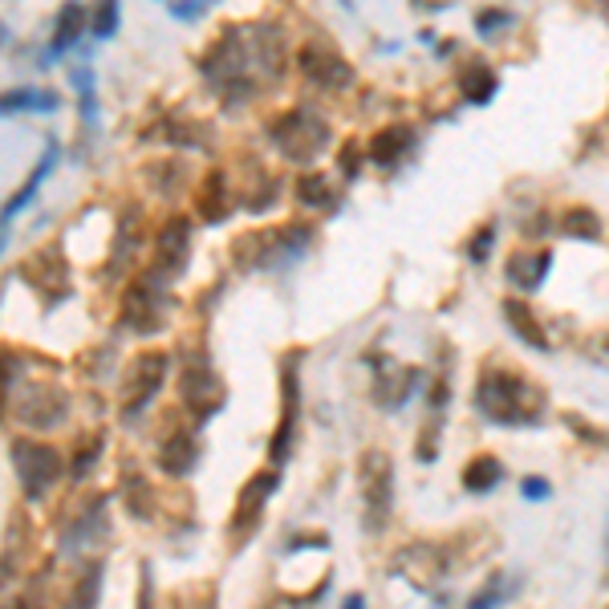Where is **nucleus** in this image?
Instances as JSON below:
<instances>
[{
    "mask_svg": "<svg viewBox=\"0 0 609 609\" xmlns=\"http://www.w3.org/2000/svg\"><path fill=\"white\" fill-rule=\"evenodd\" d=\"M208 86L228 102H252L264 90V82H276L285 70L281 53V29L276 25H228L216 45H208V57L199 62Z\"/></svg>",
    "mask_w": 609,
    "mask_h": 609,
    "instance_id": "obj_1",
    "label": "nucleus"
},
{
    "mask_svg": "<svg viewBox=\"0 0 609 609\" xmlns=\"http://www.w3.org/2000/svg\"><path fill=\"white\" fill-rule=\"evenodd\" d=\"M475 407L487 423L500 427H540L545 423L548 398L540 386H533L524 374L512 370H487L475 382Z\"/></svg>",
    "mask_w": 609,
    "mask_h": 609,
    "instance_id": "obj_2",
    "label": "nucleus"
},
{
    "mask_svg": "<svg viewBox=\"0 0 609 609\" xmlns=\"http://www.w3.org/2000/svg\"><path fill=\"white\" fill-rule=\"evenodd\" d=\"M313 244L309 224H281V228H261L249 232L232 244V261L244 273H281L288 264H297Z\"/></svg>",
    "mask_w": 609,
    "mask_h": 609,
    "instance_id": "obj_3",
    "label": "nucleus"
},
{
    "mask_svg": "<svg viewBox=\"0 0 609 609\" xmlns=\"http://www.w3.org/2000/svg\"><path fill=\"white\" fill-rule=\"evenodd\" d=\"M264 130H269L273 147L281 150L288 162H313L329 147V138H334L329 123H325L317 111H309V106H293V111L276 114V118H269Z\"/></svg>",
    "mask_w": 609,
    "mask_h": 609,
    "instance_id": "obj_4",
    "label": "nucleus"
},
{
    "mask_svg": "<svg viewBox=\"0 0 609 609\" xmlns=\"http://www.w3.org/2000/svg\"><path fill=\"white\" fill-rule=\"evenodd\" d=\"M175 313V297H171V285L159 281V276L143 273L135 285L126 288L123 297V325L126 329H135L143 337H155L162 325L171 322Z\"/></svg>",
    "mask_w": 609,
    "mask_h": 609,
    "instance_id": "obj_5",
    "label": "nucleus"
},
{
    "mask_svg": "<svg viewBox=\"0 0 609 609\" xmlns=\"http://www.w3.org/2000/svg\"><path fill=\"white\" fill-rule=\"evenodd\" d=\"M9 460H13V472L21 480V492L25 500H45L50 487L62 480V455L50 443H38V439H13L9 443Z\"/></svg>",
    "mask_w": 609,
    "mask_h": 609,
    "instance_id": "obj_6",
    "label": "nucleus"
},
{
    "mask_svg": "<svg viewBox=\"0 0 609 609\" xmlns=\"http://www.w3.org/2000/svg\"><path fill=\"white\" fill-rule=\"evenodd\" d=\"M361 504H366V533H386L395 516V463L386 451L361 455Z\"/></svg>",
    "mask_w": 609,
    "mask_h": 609,
    "instance_id": "obj_7",
    "label": "nucleus"
},
{
    "mask_svg": "<svg viewBox=\"0 0 609 609\" xmlns=\"http://www.w3.org/2000/svg\"><path fill=\"white\" fill-rule=\"evenodd\" d=\"M167 370H171V358L159 354V349L138 354V358L130 361V370L123 374V386H118V402H123L126 423H135L138 414L155 402V395H159L162 382H167Z\"/></svg>",
    "mask_w": 609,
    "mask_h": 609,
    "instance_id": "obj_8",
    "label": "nucleus"
},
{
    "mask_svg": "<svg viewBox=\"0 0 609 609\" xmlns=\"http://www.w3.org/2000/svg\"><path fill=\"white\" fill-rule=\"evenodd\" d=\"M179 402L196 414V423H208L224 407V382L208 361H187L179 370Z\"/></svg>",
    "mask_w": 609,
    "mask_h": 609,
    "instance_id": "obj_9",
    "label": "nucleus"
},
{
    "mask_svg": "<svg viewBox=\"0 0 609 609\" xmlns=\"http://www.w3.org/2000/svg\"><path fill=\"white\" fill-rule=\"evenodd\" d=\"M9 407H13L17 419L25 427H33V431H53V427H62L65 414H70V395H65L62 386L41 382V386L21 390Z\"/></svg>",
    "mask_w": 609,
    "mask_h": 609,
    "instance_id": "obj_10",
    "label": "nucleus"
},
{
    "mask_svg": "<svg viewBox=\"0 0 609 609\" xmlns=\"http://www.w3.org/2000/svg\"><path fill=\"white\" fill-rule=\"evenodd\" d=\"M187 261H191V224H187L183 216H171L167 224L159 228V237H155V252H150V276H159V281H179L187 273Z\"/></svg>",
    "mask_w": 609,
    "mask_h": 609,
    "instance_id": "obj_11",
    "label": "nucleus"
},
{
    "mask_svg": "<svg viewBox=\"0 0 609 609\" xmlns=\"http://www.w3.org/2000/svg\"><path fill=\"white\" fill-rule=\"evenodd\" d=\"M297 65H301V74L309 77V86L325 90V94H342V90H349L358 82L354 65H349L337 50H329V45H317V41L301 45Z\"/></svg>",
    "mask_w": 609,
    "mask_h": 609,
    "instance_id": "obj_12",
    "label": "nucleus"
},
{
    "mask_svg": "<svg viewBox=\"0 0 609 609\" xmlns=\"http://www.w3.org/2000/svg\"><path fill=\"white\" fill-rule=\"evenodd\" d=\"M423 386V370L419 366H395L390 358H378V374H374V402L382 411H398L407 407V398Z\"/></svg>",
    "mask_w": 609,
    "mask_h": 609,
    "instance_id": "obj_13",
    "label": "nucleus"
},
{
    "mask_svg": "<svg viewBox=\"0 0 609 609\" xmlns=\"http://www.w3.org/2000/svg\"><path fill=\"white\" fill-rule=\"evenodd\" d=\"M297 366L301 354L285 361V374H281V390H285V411H281V427H276L273 443H269V455L276 463L288 460V443H293V431H297V411H301V386H297Z\"/></svg>",
    "mask_w": 609,
    "mask_h": 609,
    "instance_id": "obj_14",
    "label": "nucleus"
},
{
    "mask_svg": "<svg viewBox=\"0 0 609 609\" xmlns=\"http://www.w3.org/2000/svg\"><path fill=\"white\" fill-rule=\"evenodd\" d=\"M276 487H281V475L276 472H261L256 480H249L244 484V492H240V504H237V521H232V533H252L256 524H261L264 516V504H269V496H273Z\"/></svg>",
    "mask_w": 609,
    "mask_h": 609,
    "instance_id": "obj_15",
    "label": "nucleus"
},
{
    "mask_svg": "<svg viewBox=\"0 0 609 609\" xmlns=\"http://www.w3.org/2000/svg\"><path fill=\"white\" fill-rule=\"evenodd\" d=\"M548 269H553V252L548 249H521V252H512L508 256L504 276H508L521 293H536V288L545 285Z\"/></svg>",
    "mask_w": 609,
    "mask_h": 609,
    "instance_id": "obj_16",
    "label": "nucleus"
},
{
    "mask_svg": "<svg viewBox=\"0 0 609 609\" xmlns=\"http://www.w3.org/2000/svg\"><path fill=\"white\" fill-rule=\"evenodd\" d=\"M414 147V130L407 123H390L382 126L378 135L370 138V150H366V159L374 167H395L398 159H407V150Z\"/></svg>",
    "mask_w": 609,
    "mask_h": 609,
    "instance_id": "obj_17",
    "label": "nucleus"
},
{
    "mask_svg": "<svg viewBox=\"0 0 609 609\" xmlns=\"http://www.w3.org/2000/svg\"><path fill=\"white\" fill-rule=\"evenodd\" d=\"M86 29H90V9H82L77 0L62 4V9H57V29H53L50 53H45V65H53L65 50H70V45H77Z\"/></svg>",
    "mask_w": 609,
    "mask_h": 609,
    "instance_id": "obj_18",
    "label": "nucleus"
},
{
    "mask_svg": "<svg viewBox=\"0 0 609 609\" xmlns=\"http://www.w3.org/2000/svg\"><path fill=\"white\" fill-rule=\"evenodd\" d=\"M106 504H111V496H98L82 508L77 524L65 533V553H82V548H90L94 540L106 536Z\"/></svg>",
    "mask_w": 609,
    "mask_h": 609,
    "instance_id": "obj_19",
    "label": "nucleus"
},
{
    "mask_svg": "<svg viewBox=\"0 0 609 609\" xmlns=\"http://www.w3.org/2000/svg\"><path fill=\"white\" fill-rule=\"evenodd\" d=\"M500 313H504V322H508V329L516 337H521L524 346L528 349H540V354H548V337H545V329H540V322H536V313L524 305V301H516V297H508L504 305H500Z\"/></svg>",
    "mask_w": 609,
    "mask_h": 609,
    "instance_id": "obj_20",
    "label": "nucleus"
},
{
    "mask_svg": "<svg viewBox=\"0 0 609 609\" xmlns=\"http://www.w3.org/2000/svg\"><path fill=\"white\" fill-rule=\"evenodd\" d=\"M21 273L29 276V285L33 288H50V285H57L70 297V269H65V256L57 249H45V252H38L33 261L21 269Z\"/></svg>",
    "mask_w": 609,
    "mask_h": 609,
    "instance_id": "obj_21",
    "label": "nucleus"
},
{
    "mask_svg": "<svg viewBox=\"0 0 609 609\" xmlns=\"http://www.w3.org/2000/svg\"><path fill=\"white\" fill-rule=\"evenodd\" d=\"M228 212H232V183H228L224 171H212L199 187V216L208 224H224Z\"/></svg>",
    "mask_w": 609,
    "mask_h": 609,
    "instance_id": "obj_22",
    "label": "nucleus"
},
{
    "mask_svg": "<svg viewBox=\"0 0 609 609\" xmlns=\"http://www.w3.org/2000/svg\"><path fill=\"white\" fill-rule=\"evenodd\" d=\"M53 167H57V143H45V155H41V162L38 167H33V171H29V179H25V187H21V191H17L13 199H9V203H4V228L13 224V216L17 212H25L29 208V199L38 196L41 191V183H45V179H50L53 175Z\"/></svg>",
    "mask_w": 609,
    "mask_h": 609,
    "instance_id": "obj_23",
    "label": "nucleus"
},
{
    "mask_svg": "<svg viewBox=\"0 0 609 609\" xmlns=\"http://www.w3.org/2000/svg\"><path fill=\"white\" fill-rule=\"evenodd\" d=\"M196 463H199V443H196V435H187V431H175V435L159 448V468L167 475H175V480L196 472Z\"/></svg>",
    "mask_w": 609,
    "mask_h": 609,
    "instance_id": "obj_24",
    "label": "nucleus"
},
{
    "mask_svg": "<svg viewBox=\"0 0 609 609\" xmlns=\"http://www.w3.org/2000/svg\"><path fill=\"white\" fill-rule=\"evenodd\" d=\"M504 484V463L496 455H475L468 468H463V487L472 492V496H487L492 487Z\"/></svg>",
    "mask_w": 609,
    "mask_h": 609,
    "instance_id": "obj_25",
    "label": "nucleus"
},
{
    "mask_svg": "<svg viewBox=\"0 0 609 609\" xmlns=\"http://www.w3.org/2000/svg\"><path fill=\"white\" fill-rule=\"evenodd\" d=\"M138 244H143V237H138V216L135 212H126L123 220H118V240H114V256L111 264H106V276H123L126 273V264L138 256Z\"/></svg>",
    "mask_w": 609,
    "mask_h": 609,
    "instance_id": "obj_26",
    "label": "nucleus"
},
{
    "mask_svg": "<svg viewBox=\"0 0 609 609\" xmlns=\"http://www.w3.org/2000/svg\"><path fill=\"white\" fill-rule=\"evenodd\" d=\"M297 203L309 212H334L337 208V187L325 175H301L297 179Z\"/></svg>",
    "mask_w": 609,
    "mask_h": 609,
    "instance_id": "obj_27",
    "label": "nucleus"
},
{
    "mask_svg": "<svg viewBox=\"0 0 609 609\" xmlns=\"http://www.w3.org/2000/svg\"><path fill=\"white\" fill-rule=\"evenodd\" d=\"M496 90H500V74L487 62H472L463 70V98L472 102V106H487V102L496 98Z\"/></svg>",
    "mask_w": 609,
    "mask_h": 609,
    "instance_id": "obj_28",
    "label": "nucleus"
},
{
    "mask_svg": "<svg viewBox=\"0 0 609 609\" xmlns=\"http://www.w3.org/2000/svg\"><path fill=\"white\" fill-rule=\"evenodd\" d=\"M0 106H4V118H13V114H50L62 102L53 90H13V94H4Z\"/></svg>",
    "mask_w": 609,
    "mask_h": 609,
    "instance_id": "obj_29",
    "label": "nucleus"
},
{
    "mask_svg": "<svg viewBox=\"0 0 609 609\" xmlns=\"http://www.w3.org/2000/svg\"><path fill=\"white\" fill-rule=\"evenodd\" d=\"M560 232L569 240H581V244H597L601 240V216L589 212V208H569V212L560 216Z\"/></svg>",
    "mask_w": 609,
    "mask_h": 609,
    "instance_id": "obj_30",
    "label": "nucleus"
},
{
    "mask_svg": "<svg viewBox=\"0 0 609 609\" xmlns=\"http://www.w3.org/2000/svg\"><path fill=\"white\" fill-rule=\"evenodd\" d=\"M74 86L82 98V123L98 126V98H94V70L90 65H74Z\"/></svg>",
    "mask_w": 609,
    "mask_h": 609,
    "instance_id": "obj_31",
    "label": "nucleus"
},
{
    "mask_svg": "<svg viewBox=\"0 0 609 609\" xmlns=\"http://www.w3.org/2000/svg\"><path fill=\"white\" fill-rule=\"evenodd\" d=\"M90 33L98 41L118 33V0H94V9H90Z\"/></svg>",
    "mask_w": 609,
    "mask_h": 609,
    "instance_id": "obj_32",
    "label": "nucleus"
},
{
    "mask_svg": "<svg viewBox=\"0 0 609 609\" xmlns=\"http://www.w3.org/2000/svg\"><path fill=\"white\" fill-rule=\"evenodd\" d=\"M492 244H496V224H484L472 240H468V249L463 252H468V261L472 264H484L487 256H492Z\"/></svg>",
    "mask_w": 609,
    "mask_h": 609,
    "instance_id": "obj_33",
    "label": "nucleus"
},
{
    "mask_svg": "<svg viewBox=\"0 0 609 609\" xmlns=\"http://www.w3.org/2000/svg\"><path fill=\"white\" fill-rule=\"evenodd\" d=\"M98 589H102V565H90L77 581V606H98Z\"/></svg>",
    "mask_w": 609,
    "mask_h": 609,
    "instance_id": "obj_34",
    "label": "nucleus"
},
{
    "mask_svg": "<svg viewBox=\"0 0 609 609\" xmlns=\"http://www.w3.org/2000/svg\"><path fill=\"white\" fill-rule=\"evenodd\" d=\"M508 21L512 17L504 13V9H484V13L475 17V33H480V38H496V33L508 29Z\"/></svg>",
    "mask_w": 609,
    "mask_h": 609,
    "instance_id": "obj_35",
    "label": "nucleus"
},
{
    "mask_svg": "<svg viewBox=\"0 0 609 609\" xmlns=\"http://www.w3.org/2000/svg\"><path fill=\"white\" fill-rule=\"evenodd\" d=\"M508 597V589H504V577H492V581L480 589V594H472V606L475 609H492V606H500Z\"/></svg>",
    "mask_w": 609,
    "mask_h": 609,
    "instance_id": "obj_36",
    "label": "nucleus"
},
{
    "mask_svg": "<svg viewBox=\"0 0 609 609\" xmlns=\"http://www.w3.org/2000/svg\"><path fill=\"white\" fill-rule=\"evenodd\" d=\"M102 455V435H94L86 443V451L77 448V455H74V480H82V475H90V468H94V460Z\"/></svg>",
    "mask_w": 609,
    "mask_h": 609,
    "instance_id": "obj_37",
    "label": "nucleus"
},
{
    "mask_svg": "<svg viewBox=\"0 0 609 609\" xmlns=\"http://www.w3.org/2000/svg\"><path fill=\"white\" fill-rule=\"evenodd\" d=\"M126 500H130V512H135V516H150V492H143V484H138L135 475L126 480Z\"/></svg>",
    "mask_w": 609,
    "mask_h": 609,
    "instance_id": "obj_38",
    "label": "nucleus"
},
{
    "mask_svg": "<svg viewBox=\"0 0 609 609\" xmlns=\"http://www.w3.org/2000/svg\"><path fill=\"white\" fill-rule=\"evenodd\" d=\"M337 167L346 171V179H358L361 159H358V147H354V143H346V147H342V155H337Z\"/></svg>",
    "mask_w": 609,
    "mask_h": 609,
    "instance_id": "obj_39",
    "label": "nucleus"
},
{
    "mask_svg": "<svg viewBox=\"0 0 609 609\" xmlns=\"http://www.w3.org/2000/svg\"><path fill=\"white\" fill-rule=\"evenodd\" d=\"M203 9H208L203 0H175V4H171L175 21H196V17L203 13Z\"/></svg>",
    "mask_w": 609,
    "mask_h": 609,
    "instance_id": "obj_40",
    "label": "nucleus"
},
{
    "mask_svg": "<svg viewBox=\"0 0 609 609\" xmlns=\"http://www.w3.org/2000/svg\"><path fill=\"white\" fill-rule=\"evenodd\" d=\"M565 427H573V431H577V435H585L589 439V443H606V431H594V427L585 423V419H577V414H565Z\"/></svg>",
    "mask_w": 609,
    "mask_h": 609,
    "instance_id": "obj_41",
    "label": "nucleus"
},
{
    "mask_svg": "<svg viewBox=\"0 0 609 609\" xmlns=\"http://www.w3.org/2000/svg\"><path fill=\"white\" fill-rule=\"evenodd\" d=\"M521 492H524V500H548V496H553L548 480H524Z\"/></svg>",
    "mask_w": 609,
    "mask_h": 609,
    "instance_id": "obj_42",
    "label": "nucleus"
},
{
    "mask_svg": "<svg viewBox=\"0 0 609 609\" xmlns=\"http://www.w3.org/2000/svg\"><path fill=\"white\" fill-rule=\"evenodd\" d=\"M601 553H606V585H609V512H606V533H601Z\"/></svg>",
    "mask_w": 609,
    "mask_h": 609,
    "instance_id": "obj_43",
    "label": "nucleus"
},
{
    "mask_svg": "<svg viewBox=\"0 0 609 609\" xmlns=\"http://www.w3.org/2000/svg\"><path fill=\"white\" fill-rule=\"evenodd\" d=\"M597 346H601V349H594V358L601 361V366H609V337H606V342H597Z\"/></svg>",
    "mask_w": 609,
    "mask_h": 609,
    "instance_id": "obj_44",
    "label": "nucleus"
},
{
    "mask_svg": "<svg viewBox=\"0 0 609 609\" xmlns=\"http://www.w3.org/2000/svg\"><path fill=\"white\" fill-rule=\"evenodd\" d=\"M597 4H601V13H606V17H609V0H597Z\"/></svg>",
    "mask_w": 609,
    "mask_h": 609,
    "instance_id": "obj_45",
    "label": "nucleus"
},
{
    "mask_svg": "<svg viewBox=\"0 0 609 609\" xmlns=\"http://www.w3.org/2000/svg\"><path fill=\"white\" fill-rule=\"evenodd\" d=\"M203 4H212V0H203Z\"/></svg>",
    "mask_w": 609,
    "mask_h": 609,
    "instance_id": "obj_46",
    "label": "nucleus"
}]
</instances>
